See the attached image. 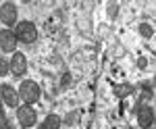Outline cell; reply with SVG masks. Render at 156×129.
I'll return each mask as SVG.
<instances>
[{
	"instance_id": "6da1fadb",
	"label": "cell",
	"mask_w": 156,
	"mask_h": 129,
	"mask_svg": "<svg viewBox=\"0 0 156 129\" xmlns=\"http://www.w3.org/2000/svg\"><path fill=\"white\" fill-rule=\"evenodd\" d=\"M19 96H21V102L23 104L34 106L36 102H40V96H42V90H40V83L34 81V79H23L19 83Z\"/></svg>"
},
{
	"instance_id": "7a4b0ae2",
	"label": "cell",
	"mask_w": 156,
	"mask_h": 129,
	"mask_svg": "<svg viewBox=\"0 0 156 129\" xmlns=\"http://www.w3.org/2000/svg\"><path fill=\"white\" fill-rule=\"evenodd\" d=\"M12 31H15V35H17V42L19 44H34L37 40V27L34 21H27V19H23V21H19V23L12 27Z\"/></svg>"
},
{
	"instance_id": "3957f363",
	"label": "cell",
	"mask_w": 156,
	"mask_h": 129,
	"mask_svg": "<svg viewBox=\"0 0 156 129\" xmlns=\"http://www.w3.org/2000/svg\"><path fill=\"white\" fill-rule=\"evenodd\" d=\"M15 117H17V123L23 129H31V127L37 125V113H36V108L29 106V104H21L17 108Z\"/></svg>"
},
{
	"instance_id": "277c9868",
	"label": "cell",
	"mask_w": 156,
	"mask_h": 129,
	"mask_svg": "<svg viewBox=\"0 0 156 129\" xmlns=\"http://www.w3.org/2000/svg\"><path fill=\"white\" fill-rule=\"evenodd\" d=\"M19 21H21V19H19L17 4H12V2H2V4H0V23L4 25L6 29H12Z\"/></svg>"
},
{
	"instance_id": "5b68a950",
	"label": "cell",
	"mask_w": 156,
	"mask_h": 129,
	"mask_svg": "<svg viewBox=\"0 0 156 129\" xmlns=\"http://www.w3.org/2000/svg\"><path fill=\"white\" fill-rule=\"evenodd\" d=\"M0 98H2V102L4 106H9V108H19L21 106V96H19V90L17 88H12L11 83H2L0 85Z\"/></svg>"
},
{
	"instance_id": "8992f818",
	"label": "cell",
	"mask_w": 156,
	"mask_h": 129,
	"mask_svg": "<svg viewBox=\"0 0 156 129\" xmlns=\"http://www.w3.org/2000/svg\"><path fill=\"white\" fill-rule=\"evenodd\" d=\"M9 65H11V75H15V77H23L25 73H27V69H29L27 56H25L21 50H17L15 54H11Z\"/></svg>"
},
{
	"instance_id": "52a82bcc",
	"label": "cell",
	"mask_w": 156,
	"mask_h": 129,
	"mask_svg": "<svg viewBox=\"0 0 156 129\" xmlns=\"http://www.w3.org/2000/svg\"><path fill=\"white\" fill-rule=\"evenodd\" d=\"M17 46H19V42H17L15 31H12V29H6V27H2V29H0V52L15 54V52H17Z\"/></svg>"
},
{
	"instance_id": "ba28073f",
	"label": "cell",
	"mask_w": 156,
	"mask_h": 129,
	"mask_svg": "<svg viewBox=\"0 0 156 129\" xmlns=\"http://www.w3.org/2000/svg\"><path fill=\"white\" fill-rule=\"evenodd\" d=\"M135 121H137V125H140L142 129H150L156 123L154 108H152L150 104H142L140 108H137V113H135Z\"/></svg>"
},
{
	"instance_id": "9c48e42d",
	"label": "cell",
	"mask_w": 156,
	"mask_h": 129,
	"mask_svg": "<svg viewBox=\"0 0 156 129\" xmlns=\"http://www.w3.org/2000/svg\"><path fill=\"white\" fill-rule=\"evenodd\" d=\"M58 127H60V117H56V115H48L40 123V129H58Z\"/></svg>"
},
{
	"instance_id": "30bf717a",
	"label": "cell",
	"mask_w": 156,
	"mask_h": 129,
	"mask_svg": "<svg viewBox=\"0 0 156 129\" xmlns=\"http://www.w3.org/2000/svg\"><path fill=\"white\" fill-rule=\"evenodd\" d=\"M152 34H154L152 25H148V23H140V35H142V38L150 40V38H152Z\"/></svg>"
},
{
	"instance_id": "8fae6325",
	"label": "cell",
	"mask_w": 156,
	"mask_h": 129,
	"mask_svg": "<svg viewBox=\"0 0 156 129\" xmlns=\"http://www.w3.org/2000/svg\"><path fill=\"white\" fill-rule=\"evenodd\" d=\"M11 73V65H9V60L4 59V56H0V77H6Z\"/></svg>"
},
{
	"instance_id": "7c38bea8",
	"label": "cell",
	"mask_w": 156,
	"mask_h": 129,
	"mask_svg": "<svg viewBox=\"0 0 156 129\" xmlns=\"http://www.w3.org/2000/svg\"><path fill=\"white\" fill-rule=\"evenodd\" d=\"M65 123H67V125H73V123H77V115H75V113H69Z\"/></svg>"
},
{
	"instance_id": "4fadbf2b",
	"label": "cell",
	"mask_w": 156,
	"mask_h": 129,
	"mask_svg": "<svg viewBox=\"0 0 156 129\" xmlns=\"http://www.w3.org/2000/svg\"><path fill=\"white\" fill-rule=\"evenodd\" d=\"M0 121H6V115H4V102L0 98Z\"/></svg>"
},
{
	"instance_id": "5bb4252c",
	"label": "cell",
	"mask_w": 156,
	"mask_h": 129,
	"mask_svg": "<svg viewBox=\"0 0 156 129\" xmlns=\"http://www.w3.org/2000/svg\"><path fill=\"white\" fill-rule=\"evenodd\" d=\"M0 129H11V125H9V121H0Z\"/></svg>"
},
{
	"instance_id": "9a60e30c",
	"label": "cell",
	"mask_w": 156,
	"mask_h": 129,
	"mask_svg": "<svg viewBox=\"0 0 156 129\" xmlns=\"http://www.w3.org/2000/svg\"><path fill=\"white\" fill-rule=\"evenodd\" d=\"M154 83H156V75H154Z\"/></svg>"
}]
</instances>
